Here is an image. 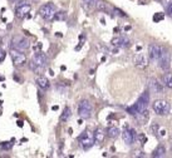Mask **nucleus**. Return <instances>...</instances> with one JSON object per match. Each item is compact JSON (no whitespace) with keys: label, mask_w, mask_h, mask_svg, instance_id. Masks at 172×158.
Returning <instances> with one entry per match:
<instances>
[{"label":"nucleus","mask_w":172,"mask_h":158,"mask_svg":"<svg viewBox=\"0 0 172 158\" xmlns=\"http://www.w3.org/2000/svg\"><path fill=\"white\" fill-rule=\"evenodd\" d=\"M47 55L42 52H37L35 54L33 55L30 63H29V67H30V69L33 72L35 73H39L42 72L44 68L47 67Z\"/></svg>","instance_id":"1"},{"label":"nucleus","mask_w":172,"mask_h":158,"mask_svg":"<svg viewBox=\"0 0 172 158\" xmlns=\"http://www.w3.org/2000/svg\"><path fill=\"white\" fill-rule=\"evenodd\" d=\"M92 113H93L92 103L87 99H83L79 103V106H78V114H79V117L83 118V119H88V118L92 117Z\"/></svg>","instance_id":"2"},{"label":"nucleus","mask_w":172,"mask_h":158,"mask_svg":"<svg viewBox=\"0 0 172 158\" xmlns=\"http://www.w3.org/2000/svg\"><path fill=\"white\" fill-rule=\"evenodd\" d=\"M55 11H57L55 5L52 3H47V4H44V5H42L40 9H39V15H40L44 20H53Z\"/></svg>","instance_id":"3"},{"label":"nucleus","mask_w":172,"mask_h":158,"mask_svg":"<svg viewBox=\"0 0 172 158\" xmlns=\"http://www.w3.org/2000/svg\"><path fill=\"white\" fill-rule=\"evenodd\" d=\"M158 65L162 70L165 72H170L171 69V53L167 50V49L162 48V52H161V55L158 58Z\"/></svg>","instance_id":"4"},{"label":"nucleus","mask_w":172,"mask_h":158,"mask_svg":"<svg viewBox=\"0 0 172 158\" xmlns=\"http://www.w3.org/2000/svg\"><path fill=\"white\" fill-rule=\"evenodd\" d=\"M78 139H79L81 146L84 151L91 149V148L93 147V144H94V134H93L92 132H88V131L83 132Z\"/></svg>","instance_id":"5"},{"label":"nucleus","mask_w":172,"mask_h":158,"mask_svg":"<svg viewBox=\"0 0 172 158\" xmlns=\"http://www.w3.org/2000/svg\"><path fill=\"white\" fill-rule=\"evenodd\" d=\"M152 108L158 116H167L170 113V103L165 99H157L152 104Z\"/></svg>","instance_id":"6"},{"label":"nucleus","mask_w":172,"mask_h":158,"mask_svg":"<svg viewBox=\"0 0 172 158\" xmlns=\"http://www.w3.org/2000/svg\"><path fill=\"white\" fill-rule=\"evenodd\" d=\"M10 57H12V60L15 67H22L27 63L25 54L22 53L20 50H17V49H14V48L10 49Z\"/></svg>","instance_id":"7"},{"label":"nucleus","mask_w":172,"mask_h":158,"mask_svg":"<svg viewBox=\"0 0 172 158\" xmlns=\"http://www.w3.org/2000/svg\"><path fill=\"white\" fill-rule=\"evenodd\" d=\"M30 47L29 44V40L27 38L24 37H14L13 40H12V48L17 49V50H20V52H24Z\"/></svg>","instance_id":"8"},{"label":"nucleus","mask_w":172,"mask_h":158,"mask_svg":"<svg viewBox=\"0 0 172 158\" xmlns=\"http://www.w3.org/2000/svg\"><path fill=\"white\" fill-rule=\"evenodd\" d=\"M30 10H32L30 4L22 1L20 4H18L17 8H15V15L19 19H24V18L29 17V13H30Z\"/></svg>","instance_id":"9"},{"label":"nucleus","mask_w":172,"mask_h":158,"mask_svg":"<svg viewBox=\"0 0 172 158\" xmlns=\"http://www.w3.org/2000/svg\"><path fill=\"white\" fill-rule=\"evenodd\" d=\"M122 137H123V141H125L126 144H133V143L136 142L137 133L133 128H127V129L123 132Z\"/></svg>","instance_id":"10"},{"label":"nucleus","mask_w":172,"mask_h":158,"mask_svg":"<svg viewBox=\"0 0 172 158\" xmlns=\"http://www.w3.org/2000/svg\"><path fill=\"white\" fill-rule=\"evenodd\" d=\"M162 52V47L158 44H151L148 47V57L151 60H158V58L161 55Z\"/></svg>","instance_id":"11"},{"label":"nucleus","mask_w":172,"mask_h":158,"mask_svg":"<svg viewBox=\"0 0 172 158\" xmlns=\"http://www.w3.org/2000/svg\"><path fill=\"white\" fill-rule=\"evenodd\" d=\"M148 88H150V92L153 93V94H160V93H163V87H162L158 80L155 78H152L148 80Z\"/></svg>","instance_id":"12"},{"label":"nucleus","mask_w":172,"mask_h":158,"mask_svg":"<svg viewBox=\"0 0 172 158\" xmlns=\"http://www.w3.org/2000/svg\"><path fill=\"white\" fill-rule=\"evenodd\" d=\"M133 63H135V65L137 68H140V69H146L147 65H148V62H147V59L146 57L143 55V54H136V55L133 57Z\"/></svg>","instance_id":"13"},{"label":"nucleus","mask_w":172,"mask_h":158,"mask_svg":"<svg viewBox=\"0 0 172 158\" xmlns=\"http://www.w3.org/2000/svg\"><path fill=\"white\" fill-rule=\"evenodd\" d=\"M150 103V92H145L142 93V96L138 98V101H137V104L140 106L141 111H146L147 106H148Z\"/></svg>","instance_id":"14"},{"label":"nucleus","mask_w":172,"mask_h":158,"mask_svg":"<svg viewBox=\"0 0 172 158\" xmlns=\"http://www.w3.org/2000/svg\"><path fill=\"white\" fill-rule=\"evenodd\" d=\"M111 43H112V45H114V47H128L131 44L130 39H127L126 37H116L112 39Z\"/></svg>","instance_id":"15"},{"label":"nucleus","mask_w":172,"mask_h":158,"mask_svg":"<svg viewBox=\"0 0 172 158\" xmlns=\"http://www.w3.org/2000/svg\"><path fill=\"white\" fill-rule=\"evenodd\" d=\"M96 3L97 0H82V6L87 13H91L96 9Z\"/></svg>","instance_id":"16"},{"label":"nucleus","mask_w":172,"mask_h":158,"mask_svg":"<svg viewBox=\"0 0 172 158\" xmlns=\"http://www.w3.org/2000/svg\"><path fill=\"white\" fill-rule=\"evenodd\" d=\"M35 83H37V85L42 90H47L48 88H49V80H48L45 77H43V75L38 77V78L35 79Z\"/></svg>","instance_id":"17"},{"label":"nucleus","mask_w":172,"mask_h":158,"mask_svg":"<svg viewBox=\"0 0 172 158\" xmlns=\"http://www.w3.org/2000/svg\"><path fill=\"white\" fill-rule=\"evenodd\" d=\"M71 117H72V111H71V108H69V107H65L64 111H63V113H62L60 117H59V121H60V122H68V121L71 119Z\"/></svg>","instance_id":"18"},{"label":"nucleus","mask_w":172,"mask_h":158,"mask_svg":"<svg viewBox=\"0 0 172 158\" xmlns=\"http://www.w3.org/2000/svg\"><path fill=\"white\" fill-rule=\"evenodd\" d=\"M107 136L111 138V139H116L117 137L119 136V129L117 127H108L107 129Z\"/></svg>","instance_id":"19"},{"label":"nucleus","mask_w":172,"mask_h":158,"mask_svg":"<svg viewBox=\"0 0 172 158\" xmlns=\"http://www.w3.org/2000/svg\"><path fill=\"white\" fill-rule=\"evenodd\" d=\"M165 153H166V148H165L163 146H158L153 152H152V157H155V158L163 157V156H165Z\"/></svg>","instance_id":"20"},{"label":"nucleus","mask_w":172,"mask_h":158,"mask_svg":"<svg viewBox=\"0 0 172 158\" xmlns=\"http://www.w3.org/2000/svg\"><path fill=\"white\" fill-rule=\"evenodd\" d=\"M103 141H104V133H103L102 129H97L96 133H94V143H102Z\"/></svg>","instance_id":"21"},{"label":"nucleus","mask_w":172,"mask_h":158,"mask_svg":"<svg viewBox=\"0 0 172 158\" xmlns=\"http://www.w3.org/2000/svg\"><path fill=\"white\" fill-rule=\"evenodd\" d=\"M163 83L167 88L172 89V74L171 73H166L163 75Z\"/></svg>","instance_id":"22"},{"label":"nucleus","mask_w":172,"mask_h":158,"mask_svg":"<svg viewBox=\"0 0 172 158\" xmlns=\"http://www.w3.org/2000/svg\"><path fill=\"white\" fill-rule=\"evenodd\" d=\"M54 20L57 22H63L67 19V13L65 11H55V14H54Z\"/></svg>","instance_id":"23"},{"label":"nucleus","mask_w":172,"mask_h":158,"mask_svg":"<svg viewBox=\"0 0 172 158\" xmlns=\"http://www.w3.org/2000/svg\"><path fill=\"white\" fill-rule=\"evenodd\" d=\"M96 9H98L99 11H107V10H108V5H107L104 1L97 0V3H96Z\"/></svg>","instance_id":"24"},{"label":"nucleus","mask_w":172,"mask_h":158,"mask_svg":"<svg viewBox=\"0 0 172 158\" xmlns=\"http://www.w3.org/2000/svg\"><path fill=\"white\" fill-rule=\"evenodd\" d=\"M13 142H14V139H13L12 142H3L1 144H0V148H1V149H5V151L12 149V147H13Z\"/></svg>","instance_id":"25"},{"label":"nucleus","mask_w":172,"mask_h":158,"mask_svg":"<svg viewBox=\"0 0 172 158\" xmlns=\"http://www.w3.org/2000/svg\"><path fill=\"white\" fill-rule=\"evenodd\" d=\"M162 19H163V14H162V13H156L155 17H153V22L157 23V22L162 20Z\"/></svg>","instance_id":"26"},{"label":"nucleus","mask_w":172,"mask_h":158,"mask_svg":"<svg viewBox=\"0 0 172 158\" xmlns=\"http://www.w3.org/2000/svg\"><path fill=\"white\" fill-rule=\"evenodd\" d=\"M113 11H114V13L117 14V15H119V17H123V18H126V17H127V14H125L123 11L119 10V9H117V8L113 9Z\"/></svg>","instance_id":"27"},{"label":"nucleus","mask_w":172,"mask_h":158,"mask_svg":"<svg viewBox=\"0 0 172 158\" xmlns=\"http://www.w3.org/2000/svg\"><path fill=\"white\" fill-rule=\"evenodd\" d=\"M5 57H6V53L3 50V49H0V63H3L5 60Z\"/></svg>","instance_id":"28"},{"label":"nucleus","mask_w":172,"mask_h":158,"mask_svg":"<svg viewBox=\"0 0 172 158\" xmlns=\"http://www.w3.org/2000/svg\"><path fill=\"white\" fill-rule=\"evenodd\" d=\"M167 13H168V15L172 18V3L168 5V8H167Z\"/></svg>","instance_id":"29"},{"label":"nucleus","mask_w":172,"mask_h":158,"mask_svg":"<svg viewBox=\"0 0 172 158\" xmlns=\"http://www.w3.org/2000/svg\"><path fill=\"white\" fill-rule=\"evenodd\" d=\"M18 126L19 127H23V122L22 121H18Z\"/></svg>","instance_id":"30"},{"label":"nucleus","mask_w":172,"mask_h":158,"mask_svg":"<svg viewBox=\"0 0 172 158\" xmlns=\"http://www.w3.org/2000/svg\"><path fill=\"white\" fill-rule=\"evenodd\" d=\"M14 1H19V0H14Z\"/></svg>","instance_id":"31"}]
</instances>
